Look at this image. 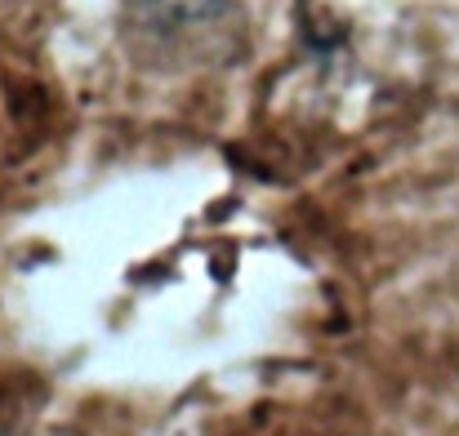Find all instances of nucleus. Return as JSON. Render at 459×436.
<instances>
[]
</instances>
